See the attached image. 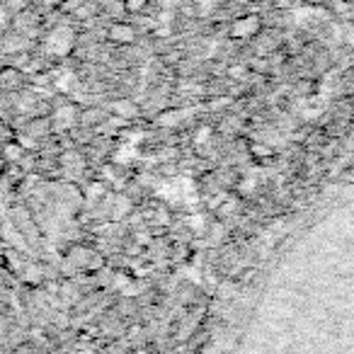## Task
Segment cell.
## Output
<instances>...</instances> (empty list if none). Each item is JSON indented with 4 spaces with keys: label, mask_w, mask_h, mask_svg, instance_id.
Listing matches in <instances>:
<instances>
[{
    "label": "cell",
    "mask_w": 354,
    "mask_h": 354,
    "mask_svg": "<svg viewBox=\"0 0 354 354\" xmlns=\"http://www.w3.org/2000/svg\"><path fill=\"white\" fill-rule=\"evenodd\" d=\"M71 46H73V32H71L68 27L56 30L54 35L49 37V41H46V51H51V54H56V56L68 54Z\"/></svg>",
    "instance_id": "6da1fadb"
},
{
    "label": "cell",
    "mask_w": 354,
    "mask_h": 354,
    "mask_svg": "<svg viewBox=\"0 0 354 354\" xmlns=\"http://www.w3.org/2000/svg\"><path fill=\"white\" fill-rule=\"evenodd\" d=\"M257 30H260V17L250 15V17H243V20L233 22L231 35L236 37V39H248V37H252Z\"/></svg>",
    "instance_id": "7a4b0ae2"
},
{
    "label": "cell",
    "mask_w": 354,
    "mask_h": 354,
    "mask_svg": "<svg viewBox=\"0 0 354 354\" xmlns=\"http://www.w3.org/2000/svg\"><path fill=\"white\" fill-rule=\"evenodd\" d=\"M109 39L117 44H131V41H136V27L127 25V22H114L109 27Z\"/></svg>",
    "instance_id": "3957f363"
},
{
    "label": "cell",
    "mask_w": 354,
    "mask_h": 354,
    "mask_svg": "<svg viewBox=\"0 0 354 354\" xmlns=\"http://www.w3.org/2000/svg\"><path fill=\"white\" fill-rule=\"evenodd\" d=\"M75 117H78V112H75V107H71V104H66V107H61L59 112H56V127H59V129L71 127V124L75 122Z\"/></svg>",
    "instance_id": "277c9868"
},
{
    "label": "cell",
    "mask_w": 354,
    "mask_h": 354,
    "mask_svg": "<svg viewBox=\"0 0 354 354\" xmlns=\"http://www.w3.org/2000/svg\"><path fill=\"white\" fill-rule=\"evenodd\" d=\"M133 158H138V153L133 146H122L117 153H114V162H119V165H127V162H131Z\"/></svg>",
    "instance_id": "5b68a950"
},
{
    "label": "cell",
    "mask_w": 354,
    "mask_h": 354,
    "mask_svg": "<svg viewBox=\"0 0 354 354\" xmlns=\"http://www.w3.org/2000/svg\"><path fill=\"white\" fill-rule=\"evenodd\" d=\"M129 212H131V202H129L127 197H117V202H114V209H112V216L114 218H124Z\"/></svg>",
    "instance_id": "8992f818"
},
{
    "label": "cell",
    "mask_w": 354,
    "mask_h": 354,
    "mask_svg": "<svg viewBox=\"0 0 354 354\" xmlns=\"http://www.w3.org/2000/svg\"><path fill=\"white\" fill-rule=\"evenodd\" d=\"M114 112L122 114L124 119H129V117H133V114H136V107H133V104L129 102V100H122V102L114 104Z\"/></svg>",
    "instance_id": "52a82bcc"
},
{
    "label": "cell",
    "mask_w": 354,
    "mask_h": 354,
    "mask_svg": "<svg viewBox=\"0 0 354 354\" xmlns=\"http://www.w3.org/2000/svg\"><path fill=\"white\" fill-rule=\"evenodd\" d=\"M129 284H131V277H129L127 272H119V274L114 277V286H117V289L127 291V289H129Z\"/></svg>",
    "instance_id": "ba28073f"
},
{
    "label": "cell",
    "mask_w": 354,
    "mask_h": 354,
    "mask_svg": "<svg viewBox=\"0 0 354 354\" xmlns=\"http://www.w3.org/2000/svg\"><path fill=\"white\" fill-rule=\"evenodd\" d=\"M102 197H104V185H102V183L93 185V187H90V192H88V199H90V202H95V199H102Z\"/></svg>",
    "instance_id": "9c48e42d"
},
{
    "label": "cell",
    "mask_w": 354,
    "mask_h": 354,
    "mask_svg": "<svg viewBox=\"0 0 354 354\" xmlns=\"http://www.w3.org/2000/svg\"><path fill=\"white\" fill-rule=\"evenodd\" d=\"M71 85H73V75H71V73H64L59 80H56V88L64 90V93H66V90H71Z\"/></svg>",
    "instance_id": "30bf717a"
},
{
    "label": "cell",
    "mask_w": 354,
    "mask_h": 354,
    "mask_svg": "<svg viewBox=\"0 0 354 354\" xmlns=\"http://www.w3.org/2000/svg\"><path fill=\"white\" fill-rule=\"evenodd\" d=\"M146 3L148 0H127V6L124 8H127L129 12H141L143 8H146Z\"/></svg>",
    "instance_id": "8fae6325"
},
{
    "label": "cell",
    "mask_w": 354,
    "mask_h": 354,
    "mask_svg": "<svg viewBox=\"0 0 354 354\" xmlns=\"http://www.w3.org/2000/svg\"><path fill=\"white\" fill-rule=\"evenodd\" d=\"M189 226H192L194 231H202V228H204V216H202V214H194V216H189Z\"/></svg>",
    "instance_id": "7c38bea8"
},
{
    "label": "cell",
    "mask_w": 354,
    "mask_h": 354,
    "mask_svg": "<svg viewBox=\"0 0 354 354\" xmlns=\"http://www.w3.org/2000/svg\"><path fill=\"white\" fill-rule=\"evenodd\" d=\"M209 133H212V129H209V127L199 129V131H197V143H204V141H207V138H209Z\"/></svg>",
    "instance_id": "4fadbf2b"
},
{
    "label": "cell",
    "mask_w": 354,
    "mask_h": 354,
    "mask_svg": "<svg viewBox=\"0 0 354 354\" xmlns=\"http://www.w3.org/2000/svg\"><path fill=\"white\" fill-rule=\"evenodd\" d=\"M241 189H243V192H250V189H255V180H252V177H250V180H245V183L241 185Z\"/></svg>",
    "instance_id": "5bb4252c"
},
{
    "label": "cell",
    "mask_w": 354,
    "mask_h": 354,
    "mask_svg": "<svg viewBox=\"0 0 354 354\" xmlns=\"http://www.w3.org/2000/svg\"><path fill=\"white\" fill-rule=\"evenodd\" d=\"M344 39H347V44H349V46H354V27H349L347 35H344Z\"/></svg>",
    "instance_id": "9a60e30c"
}]
</instances>
